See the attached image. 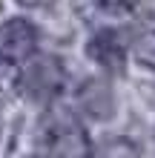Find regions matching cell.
Wrapping results in <instances>:
<instances>
[{
    "label": "cell",
    "instance_id": "cell-1",
    "mask_svg": "<svg viewBox=\"0 0 155 158\" xmlns=\"http://www.w3.org/2000/svg\"><path fill=\"white\" fill-rule=\"evenodd\" d=\"M40 141L55 158H89L92 141L84 124L63 106H55L40 121Z\"/></svg>",
    "mask_w": 155,
    "mask_h": 158
},
{
    "label": "cell",
    "instance_id": "cell-2",
    "mask_svg": "<svg viewBox=\"0 0 155 158\" xmlns=\"http://www.w3.org/2000/svg\"><path fill=\"white\" fill-rule=\"evenodd\" d=\"M66 69L55 55H38L26 60L23 72L17 75V92L32 104H52L63 92Z\"/></svg>",
    "mask_w": 155,
    "mask_h": 158
},
{
    "label": "cell",
    "instance_id": "cell-3",
    "mask_svg": "<svg viewBox=\"0 0 155 158\" xmlns=\"http://www.w3.org/2000/svg\"><path fill=\"white\" fill-rule=\"evenodd\" d=\"M38 49V29L23 20V17H12V20L0 23V60L3 63H26Z\"/></svg>",
    "mask_w": 155,
    "mask_h": 158
},
{
    "label": "cell",
    "instance_id": "cell-4",
    "mask_svg": "<svg viewBox=\"0 0 155 158\" xmlns=\"http://www.w3.org/2000/svg\"><path fill=\"white\" fill-rule=\"evenodd\" d=\"M89 58H92L98 66H104L106 72H124L126 66V49H124V40L121 35L112 32V29H104L98 32L86 46Z\"/></svg>",
    "mask_w": 155,
    "mask_h": 158
},
{
    "label": "cell",
    "instance_id": "cell-5",
    "mask_svg": "<svg viewBox=\"0 0 155 158\" xmlns=\"http://www.w3.org/2000/svg\"><path fill=\"white\" fill-rule=\"evenodd\" d=\"M78 101L92 118H109L112 109H115L112 89H109L104 81H86L84 86H80V92H78Z\"/></svg>",
    "mask_w": 155,
    "mask_h": 158
},
{
    "label": "cell",
    "instance_id": "cell-6",
    "mask_svg": "<svg viewBox=\"0 0 155 158\" xmlns=\"http://www.w3.org/2000/svg\"><path fill=\"white\" fill-rule=\"evenodd\" d=\"M132 55H135V60H138L141 66L155 72V20L144 23L138 29V35H135V40H132Z\"/></svg>",
    "mask_w": 155,
    "mask_h": 158
},
{
    "label": "cell",
    "instance_id": "cell-7",
    "mask_svg": "<svg viewBox=\"0 0 155 158\" xmlns=\"http://www.w3.org/2000/svg\"><path fill=\"white\" fill-rule=\"evenodd\" d=\"M98 6L109 15H129V12H135L138 0H98Z\"/></svg>",
    "mask_w": 155,
    "mask_h": 158
},
{
    "label": "cell",
    "instance_id": "cell-8",
    "mask_svg": "<svg viewBox=\"0 0 155 158\" xmlns=\"http://www.w3.org/2000/svg\"><path fill=\"white\" fill-rule=\"evenodd\" d=\"M17 3L26 9H49V6H55V0H17Z\"/></svg>",
    "mask_w": 155,
    "mask_h": 158
}]
</instances>
